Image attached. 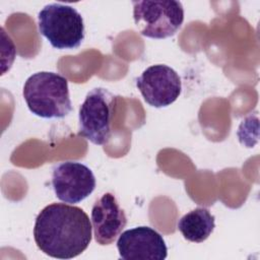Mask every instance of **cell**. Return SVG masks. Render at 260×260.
<instances>
[{"label":"cell","instance_id":"cell-1","mask_svg":"<svg viewBox=\"0 0 260 260\" xmlns=\"http://www.w3.org/2000/svg\"><path fill=\"white\" fill-rule=\"evenodd\" d=\"M91 231V222L83 209L65 203H52L38 214L34 238L38 248L46 255L71 259L87 249Z\"/></svg>","mask_w":260,"mask_h":260},{"label":"cell","instance_id":"cell-2","mask_svg":"<svg viewBox=\"0 0 260 260\" xmlns=\"http://www.w3.org/2000/svg\"><path fill=\"white\" fill-rule=\"evenodd\" d=\"M22 94L29 111L41 118H64L72 111L68 80L59 73L41 71L30 75Z\"/></svg>","mask_w":260,"mask_h":260},{"label":"cell","instance_id":"cell-3","mask_svg":"<svg viewBox=\"0 0 260 260\" xmlns=\"http://www.w3.org/2000/svg\"><path fill=\"white\" fill-rule=\"evenodd\" d=\"M38 20L41 35L56 49H76L84 40L83 18L70 5L48 4L39 12Z\"/></svg>","mask_w":260,"mask_h":260},{"label":"cell","instance_id":"cell-4","mask_svg":"<svg viewBox=\"0 0 260 260\" xmlns=\"http://www.w3.org/2000/svg\"><path fill=\"white\" fill-rule=\"evenodd\" d=\"M133 18L139 32L150 39L174 36L184 21L180 1H133Z\"/></svg>","mask_w":260,"mask_h":260},{"label":"cell","instance_id":"cell-5","mask_svg":"<svg viewBox=\"0 0 260 260\" xmlns=\"http://www.w3.org/2000/svg\"><path fill=\"white\" fill-rule=\"evenodd\" d=\"M117 96L103 87L91 89L79 108L78 135L96 145L106 144L111 136V120Z\"/></svg>","mask_w":260,"mask_h":260},{"label":"cell","instance_id":"cell-6","mask_svg":"<svg viewBox=\"0 0 260 260\" xmlns=\"http://www.w3.org/2000/svg\"><path fill=\"white\" fill-rule=\"evenodd\" d=\"M136 86L144 101L154 108L170 106L179 98L182 90L179 74L165 64L146 68L136 79Z\"/></svg>","mask_w":260,"mask_h":260},{"label":"cell","instance_id":"cell-7","mask_svg":"<svg viewBox=\"0 0 260 260\" xmlns=\"http://www.w3.org/2000/svg\"><path fill=\"white\" fill-rule=\"evenodd\" d=\"M52 186L59 200L73 204L84 200L93 192L95 178L85 165L77 161H65L54 169Z\"/></svg>","mask_w":260,"mask_h":260},{"label":"cell","instance_id":"cell-8","mask_svg":"<svg viewBox=\"0 0 260 260\" xmlns=\"http://www.w3.org/2000/svg\"><path fill=\"white\" fill-rule=\"evenodd\" d=\"M117 249L123 260H164L168 256L162 236L149 226H137L121 233Z\"/></svg>","mask_w":260,"mask_h":260},{"label":"cell","instance_id":"cell-9","mask_svg":"<svg viewBox=\"0 0 260 260\" xmlns=\"http://www.w3.org/2000/svg\"><path fill=\"white\" fill-rule=\"evenodd\" d=\"M91 223L94 240L100 245L115 242L127 223V216L120 207L115 195L105 193L91 209Z\"/></svg>","mask_w":260,"mask_h":260},{"label":"cell","instance_id":"cell-10","mask_svg":"<svg viewBox=\"0 0 260 260\" xmlns=\"http://www.w3.org/2000/svg\"><path fill=\"white\" fill-rule=\"evenodd\" d=\"M215 228V217L205 207H197L178 221V230L182 236L194 243L205 241Z\"/></svg>","mask_w":260,"mask_h":260}]
</instances>
